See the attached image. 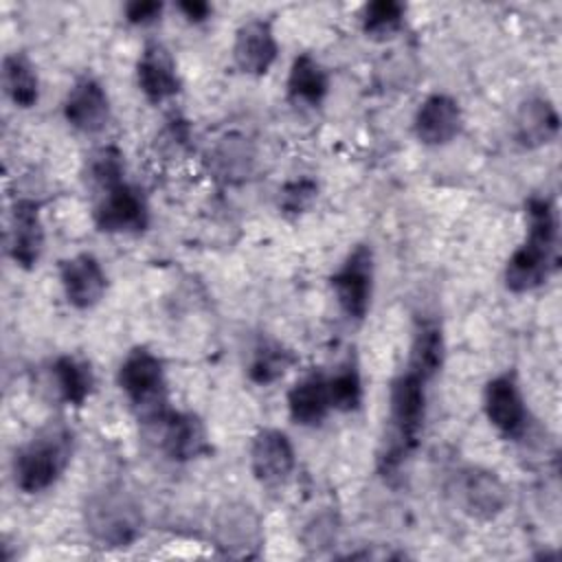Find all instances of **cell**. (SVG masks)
Here are the masks:
<instances>
[{
  "instance_id": "1",
  "label": "cell",
  "mask_w": 562,
  "mask_h": 562,
  "mask_svg": "<svg viewBox=\"0 0 562 562\" xmlns=\"http://www.w3.org/2000/svg\"><path fill=\"white\" fill-rule=\"evenodd\" d=\"M527 239L514 250L505 266V285L512 292H529L542 285L555 261L558 222L547 198H531L527 204Z\"/></svg>"
},
{
  "instance_id": "2",
  "label": "cell",
  "mask_w": 562,
  "mask_h": 562,
  "mask_svg": "<svg viewBox=\"0 0 562 562\" xmlns=\"http://www.w3.org/2000/svg\"><path fill=\"white\" fill-rule=\"evenodd\" d=\"M72 452V432L53 426L31 439L18 454L13 463L15 485L26 492L35 494L50 487L59 474L64 472Z\"/></svg>"
},
{
  "instance_id": "3",
  "label": "cell",
  "mask_w": 562,
  "mask_h": 562,
  "mask_svg": "<svg viewBox=\"0 0 562 562\" xmlns=\"http://www.w3.org/2000/svg\"><path fill=\"white\" fill-rule=\"evenodd\" d=\"M116 380L143 422L156 424L169 413L165 369L158 356H154L151 351L143 347L132 349L123 358Z\"/></svg>"
},
{
  "instance_id": "4",
  "label": "cell",
  "mask_w": 562,
  "mask_h": 562,
  "mask_svg": "<svg viewBox=\"0 0 562 562\" xmlns=\"http://www.w3.org/2000/svg\"><path fill=\"white\" fill-rule=\"evenodd\" d=\"M389 411L395 432V443L391 446L389 461L395 463L419 439L426 415V380H422L408 369L400 373L391 384Z\"/></svg>"
},
{
  "instance_id": "5",
  "label": "cell",
  "mask_w": 562,
  "mask_h": 562,
  "mask_svg": "<svg viewBox=\"0 0 562 562\" xmlns=\"http://www.w3.org/2000/svg\"><path fill=\"white\" fill-rule=\"evenodd\" d=\"M86 525L99 542L108 547H125L138 536L140 514L132 498L121 490H108L88 503Z\"/></svg>"
},
{
  "instance_id": "6",
  "label": "cell",
  "mask_w": 562,
  "mask_h": 562,
  "mask_svg": "<svg viewBox=\"0 0 562 562\" xmlns=\"http://www.w3.org/2000/svg\"><path fill=\"white\" fill-rule=\"evenodd\" d=\"M331 288L342 312L351 318H364L373 292V252L369 246H356L331 277Z\"/></svg>"
},
{
  "instance_id": "7",
  "label": "cell",
  "mask_w": 562,
  "mask_h": 562,
  "mask_svg": "<svg viewBox=\"0 0 562 562\" xmlns=\"http://www.w3.org/2000/svg\"><path fill=\"white\" fill-rule=\"evenodd\" d=\"M94 224L105 233H143L149 224V209L143 193L127 182L99 193Z\"/></svg>"
},
{
  "instance_id": "8",
  "label": "cell",
  "mask_w": 562,
  "mask_h": 562,
  "mask_svg": "<svg viewBox=\"0 0 562 562\" xmlns=\"http://www.w3.org/2000/svg\"><path fill=\"white\" fill-rule=\"evenodd\" d=\"M483 408L490 424L507 437H518L527 428V406L512 373H501L485 384Z\"/></svg>"
},
{
  "instance_id": "9",
  "label": "cell",
  "mask_w": 562,
  "mask_h": 562,
  "mask_svg": "<svg viewBox=\"0 0 562 562\" xmlns=\"http://www.w3.org/2000/svg\"><path fill=\"white\" fill-rule=\"evenodd\" d=\"M64 116L83 134L101 132L110 121V101L103 86L94 77L77 79L64 99Z\"/></svg>"
},
{
  "instance_id": "10",
  "label": "cell",
  "mask_w": 562,
  "mask_h": 562,
  "mask_svg": "<svg viewBox=\"0 0 562 562\" xmlns=\"http://www.w3.org/2000/svg\"><path fill=\"white\" fill-rule=\"evenodd\" d=\"M294 463L296 454L285 432L277 428H266L255 435L250 446V468L261 483H283L292 474Z\"/></svg>"
},
{
  "instance_id": "11",
  "label": "cell",
  "mask_w": 562,
  "mask_h": 562,
  "mask_svg": "<svg viewBox=\"0 0 562 562\" xmlns=\"http://www.w3.org/2000/svg\"><path fill=\"white\" fill-rule=\"evenodd\" d=\"M59 281H61L66 301L77 310H88L97 305L108 285L101 263L86 252L61 261Z\"/></svg>"
},
{
  "instance_id": "12",
  "label": "cell",
  "mask_w": 562,
  "mask_h": 562,
  "mask_svg": "<svg viewBox=\"0 0 562 562\" xmlns=\"http://www.w3.org/2000/svg\"><path fill=\"white\" fill-rule=\"evenodd\" d=\"M463 114L448 94H430L415 112V134L424 145H446L461 132Z\"/></svg>"
},
{
  "instance_id": "13",
  "label": "cell",
  "mask_w": 562,
  "mask_h": 562,
  "mask_svg": "<svg viewBox=\"0 0 562 562\" xmlns=\"http://www.w3.org/2000/svg\"><path fill=\"white\" fill-rule=\"evenodd\" d=\"M277 40L272 26L263 20H250L235 35L233 57L239 70L248 75H266L277 59Z\"/></svg>"
},
{
  "instance_id": "14",
  "label": "cell",
  "mask_w": 562,
  "mask_h": 562,
  "mask_svg": "<svg viewBox=\"0 0 562 562\" xmlns=\"http://www.w3.org/2000/svg\"><path fill=\"white\" fill-rule=\"evenodd\" d=\"M138 88L151 103H160L178 94L180 79L173 57L162 44H147L136 64Z\"/></svg>"
},
{
  "instance_id": "15",
  "label": "cell",
  "mask_w": 562,
  "mask_h": 562,
  "mask_svg": "<svg viewBox=\"0 0 562 562\" xmlns=\"http://www.w3.org/2000/svg\"><path fill=\"white\" fill-rule=\"evenodd\" d=\"M156 424L160 426V446L171 459L189 461L209 450L206 430L195 415L169 411Z\"/></svg>"
},
{
  "instance_id": "16",
  "label": "cell",
  "mask_w": 562,
  "mask_h": 562,
  "mask_svg": "<svg viewBox=\"0 0 562 562\" xmlns=\"http://www.w3.org/2000/svg\"><path fill=\"white\" fill-rule=\"evenodd\" d=\"M457 492L463 509L476 518H492L507 503V494L498 476L479 468L461 472L457 481Z\"/></svg>"
},
{
  "instance_id": "17",
  "label": "cell",
  "mask_w": 562,
  "mask_h": 562,
  "mask_svg": "<svg viewBox=\"0 0 562 562\" xmlns=\"http://www.w3.org/2000/svg\"><path fill=\"white\" fill-rule=\"evenodd\" d=\"M44 248V231L33 200H20L11 213L9 228V252L15 263L31 268L37 263Z\"/></svg>"
},
{
  "instance_id": "18",
  "label": "cell",
  "mask_w": 562,
  "mask_h": 562,
  "mask_svg": "<svg viewBox=\"0 0 562 562\" xmlns=\"http://www.w3.org/2000/svg\"><path fill=\"white\" fill-rule=\"evenodd\" d=\"M558 110L547 97H529L514 119V136L527 149L551 143L558 136Z\"/></svg>"
},
{
  "instance_id": "19",
  "label": "cell",
  "mask_w": 562,
  "mask_h": 562,
  "mask_svg": "<svg viewBox=\"0 0 562 562\" xmlns=\"http://www.w3.org/2000/svg\"><path fill=\"white\" fill-rule=\"evenodd\" d=\"M329 408L327 378L323 373H307L288 393L290 417L301 426H318Z\"/></svg>"
},
{
  "instance_id": "20",
  "label": "cell",
  "mask_w": 562,
  "mask_h": 562,
  "mask_svg": "<svg viewBox=\"0 0 562 562\" xmlns=\"http://www.w3.org/2000/svg\"><path fill=\"white\" fill-rule=\"evenodd\" d=\"M329 90V79L325 68L307 53L299 55L292 61L288 75V94L294 103L318 105Z\"/></svg>"
},
{
  "instance_id": "21",
  "label": "cell",
  "mask_w": 562,
  "mask_h": 562,
  "mask_svg": "<svg viewBox=\"0 0 562 562\" xmlns=\"http://www.w3.org/2000/svg\"><path fill=\"white\" fill-rule=\"evenodd\" d=\"M443 334L435 321H424L415 329L411 356H408V371L419 375L422 380H430L443 364Z\"/></svg>"
},
{
  "instance_id": "22",
  "label": "cell",
  "mask_w": 562,
  "mask_h": 562,
  "mask_svg": "<svg viewBox=\"0 0 562 562\" xmlns=\"http://www.w3.org/2000/svg\"><path fill=\"white\" fill-rule=\"evenodd\" d=\"M53 378L61 400H66L72 406H81L90 397L94 386V375L90 364L75 356L57 358L53 364Z\"/></svg>"
},
{
  "instance_id": "23",
  "label": "cell",
  "mask_w": 562,
  "mask_h": 562,
  "mask_svg": "<svg viewBox=\"0 0 562 562\" xmlns=\"http://www.w3.org/2000/svg\"><path fill=\"white\" fill-rule=\"evenodd\" d=\"M2 77H4V88L11 101L20 108H31L37 103L40 97V81L35 75L33 64L20 55H7L2 61Z\"/></svg>"
},
{
  "instance_id": "24",
  "label": "cell",
  "mask_w": 562,
  "mask_h": 562,
  "mask_svg": "<svg viewBox=\"0 0 562 562\" xmlns=\"http://www.w3.org/2000/svg\"><path fill=\"white\" fill-rule=\"evenodd\" d=\"M294 362V356L290 349H285L281 342L274 340H261L250 358L248 378L255 384H270L279 380Z\"/></svg>"
},
{
  "instance_id": "25",
  "label": "cell",
  "mask_w": 562,
  "mask_h": 562,
  "mask_svg": "<svg viewBox=\"0 0 562 562\" xmlns=\"http://www.w3.org/2000/svg\"><path fill=\"white\" fill-rule=\"evenodd\" d=\"M123 173H125L123 154L112 145L99 147L86 160V178L97 193H103V191L125 182Z\"/></svg>"
},
{
  "instance_id": "26",
  "label": "cell",
  "mask_w": 562,
  "mask_h": 562,
  "mask_svg": "<svg viewBox=\"0 0 562 562\" xmlns=\"http://www.w3.org/2000/svg\"><path fill=\"white\" fill-rule=\"evenodd\" d=\"M327 393L331 408L342 413L356 411L362 402V380L358 367L353 362L340 364L338 371L327 378Z\"/></svg>"
},
{
  "instance_id": "27",
  "label": "cell",
  "mask_w": 562,
  "mask_h": 562,
  "mask_svg": "<svg viewBox=\"0 0 562 562\" xmlns=\"http://www.w3.org/2000/svg\"><path fill=\"white\" fill-rule=\"evenodd\" d=\"M404 24V7L395 0H378L364 7L362 29L371 37H391Z\"/></svg>"
},
{
  "instance_id": "28",
  "label": "cell",
  "mask_w": 562,
  "mask_h": 562,
  "mask_svg": "<svg viewBox=\"0 0 562 562\" xmlns=\"http://www.w3.org/2000/svg\"><path fill=\"white\" fill-rule=\"evenodd\" d=\"M279 204L283 211L288 213H303L305 209H310V204L314 202L318 187L314 180L301 178L294 182H288L281 191H279Z\"/></svg>"
},
{
  "instance_id": "29",
  "label": "cell",
  "mask_w": 562,
  "mask_h": 562,
  "mask_svg": "<svg viewBox=\"0 0 562 562\" xmlns=\"http://www.w3.org/2000/svg\"><path fill=\"white\" fill-rule=\"evenodd\" d=\"M162 13V4L160 2H154V0H145V2H130L125 7V18L127 22L132 24H138V26H145V24H151L160 18Z\"/></svg>"
},
{
  "instance_id": "30",
  "label": "cell",
  "mask_w": 562,
  "mask_h": 562,
  "mask_svg": "<svg viewBox=\"0 0 562 562\" xmlns=\"http://www.w3.org/2000/svg\"><path fill=\"white\" fill-rule=\"evenodd\" d=\"M178 9H180V11L184 13V18L191 20V22H202V20H206V18H209V11H211V7H209L206 2H202V0H187V2H180Z\"/></svg>"
}]
</instances>
